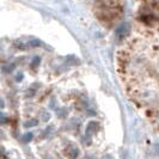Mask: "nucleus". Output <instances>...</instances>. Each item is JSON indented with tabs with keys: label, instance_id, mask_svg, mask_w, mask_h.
<instances>
[{
	"label": "nucleus",
	"instance_id": "9",
	"mask_svg": "<svg viewBox=\"0 0 159 159\" xmlns=\"http://www.w3.org/2000/svg\"><path fill=\"white\" fill-rule=\"evenodd\" d=\"M16 79H17V80H22V79H23V76H22V74H19L18 77L16 78Z\"/></svg>",
	"mask_w": 159,
	"mask_h": 159
},
{
	"label": "nucleus",
	"instance_id": "2",
	"mask_svg": "<svg viewBox=\"0 0 159 159\" xmlns=\"http://www.w3.org/2000/svg\"><path fill=\"white\" fill-rule=\"evenodd\" d=\"M99 128V124H98V122H95V121H91L89 124H87V128H86V130H87V133L90 134V133H93V132H96Z\"/></svg>",
	"mask_w": 159,
	"mask_h": 159
},
{
	"label": "nucleus",
	"instance_id": "5",
	"mask_svg": "<svg viewBox=\"0 0 159 159\" xmlns=\"http://www.w3.org/2000/svg\"><path fill=\"white\" fill-rule=\"evenodd\" d=\"M32 133H26V134H24V135H23V140H24L25 141V143H29V141L32 139Z\"/></svg>",
	"mask_w": 159,
	"mask_h": 159
},
{
	"label": "nucleus",
	"instance_id": "3",
	"mask_svg": "<svg viewBox=\"0 0 159 159\" xmlns=\"http://www.w3.org/2000/svg\"><path fill=\"white\" fill-rule=\"evenodd\" d=\"M78 148L77 147H71V148H68L67 151H66V154L70 157V158H76L77 156H78Z\"/></svg>",
	"mask_w": 159,
	"mask_h": 159
},
{
	"label": "nucleus",
	"instance_id": "1",
	"mask_svg": "<svg viewBox=\"0 0 159 159\" xmlns=\"http://www.w3.org/2000/svg\"><path fill=\"white\" fill-rule=\"evenodd\" d=\"M129 25L127 24V23H124V24H122V25H120V28L116 30V34L118 36H126L127 34L129 32Z\"/></svg>",
	"mask_w": 159,
	"mask_h": 159
},
{
	"label": "nucleus",
	"instance_id": "7",
	"mask_svg": "<svg viewBox=\"0 0 159 159\" xmlns=\"http://www.w3.org/2000/svg\"><path fill=\"white\" fill-rule=\"evenodd\" d=\"M29 44L31 45V47H38L39 45V41H37V39H34V41H30Z\"/></svg>",
	"mask_w": 159,
	"mask_h": 159
},
{
	"label": "nucleus",
	"instance_id": "6",
	"mask_svg": "<svg viewBox=\"0 0 159 159\" xmlns=\"http://www.w3.org/2000/svg\"><path fill=\"white\" fill-rule=\"evenodd\" d=\"M36 124H37V121L32 120L31 122H25L24 126H25V127H34V126H36Z\"/></svg>",
	"mask_w": 159,
	"mask_h": 159
},
{
	"label": "nucleus",
	"instance_id": "8",
	"mask_svg": "<svg viewBox=\"0 0 159 159\" xmlns=\"http://www.w3.org/2000/svg\"><path fill=\"white\" fill-rule=\"evenodd\" d=\"M38 62H39V58H35L32 61V64H34V66H36V65H38Z\"/></svg>",
	"mask_w": 159,
	"mask_h": 159
},
{
	"label": "nucleus",
	"instance_id": "4",
	"mask_svg": "<svg viewBox=\"0 0 159 159\" xmlns=\"http://www.w3.org/2000/svg\"><path fill=\"white\" fill-rule=\"evenodd\" d=\"M14 67L16 65L14 64H11L10 66H6V67H4V72H6V73H11L13 70H14Z\"/></svg>",
	"mask_w": 159,
	"mask_h": 159
}]
</instances>
